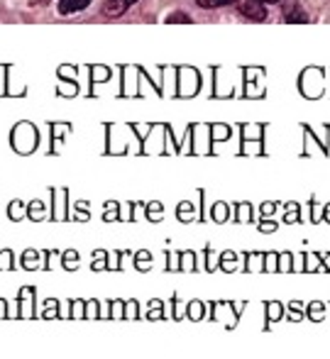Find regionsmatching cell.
<instances>
[{
  "mask_svg": "<svg viewBox=\"0 0 330 359\" xmlns=\"http://www.w3.org/2000/svg\"><path fill=\"white\" fill-rule=\"evenodd\" d=\"M237 10H240L247 20H255V22H262V20L267 18V10L262 8V0H245V3L237 5Z\"/></svg>",
  "mask_w": 330,
  "mask_h": 359,
  "instance_id": "cell-1",
  "label": "cell"
},
{
  "mask_svg": "<svg viewBox=\"0 0 330 359\" xmlns=\"http://www.w3.org/2000/svg\"><path fill=\"white\" fill-rule=\"evenodd\" d=\"M132 3H137V0H105L103 13L108 15V18H120L123 13H128V8Z\"/></svg>",
  "mask_w": 330,
  "mask_h": 359,
  "instance_id": "cell-2",
  "label": "cell"
},
{
  "mask_svg": "<svg viewBox=\"0 0 330 359\" xmlns=\"http://www.w3.org/2000/svg\"><path fill=\"white\" fill-rule=\"evenodd\" d=\"M91 5V0H59V15H74L81 13Z\"/></svg>",
  "mask_w": 330,
  "mask_h": 359,
  "instance_id": "cell-3",
  "label": "cell"
},
{
  "mask_svg": "<svg viewBox=\"0 0 330 359\" xmlns=\"http://www.w3.org/2000/svg\"><path fill=\"white\" fill-rule=\"evenodd\" d=\"M237 0H196L198 8H206V10H213V8H223V5H235Z\"/></svg>",
  "mask_w": 330,
  "mask_h": 359,
  "instance_id": "cell-4",
  "label": "cell"
},
{
  "mask_svg": "<svg viewBox=\"0 0 330 359\" xmlns=\"http://www.w3.org/2000/svg\"><path fill=\"white\" fill-rule=\"evenodd\" d=\"M286 22H308V15L301 13V10H293V13L286 15Z\"/></svg>",
  "mask_w": 330,
  "mask_h": 359,
  "instance_id": "cell-5",
  "label": "cell"
},
{
  "mask_svg": "<svg viewBox=\"0 0 330 359\" xmlns=\"http://www.w3.org/2000/svg\"><path fill=\"white\" fill-rule=\"evenodd\" d=\"M166 22H191V18H189V15H184V13H174V15H169V18H166Z\"/></svg>",
  "mask_w": 330,
  "mask_h": 359,
  "instance_id": "cell-6",
  "label": "cell"
},
{
  "mask_svg": "<svg viewBox=\"0 0 330 359\" xmlns=\"http://www.w3.org/2000/svg\"><path fill=\"white\" fill-rule=\"evenodd\" d=\"M262 3H279V0H262Z\"/></svg>",
  "mask_w": 330,
  "mask_h": 359,
  "instance_id": "cell-7",
  "label": "cell"
}]
</instances>
